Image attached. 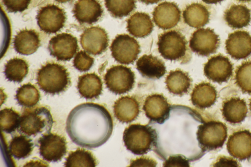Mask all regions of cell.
Masks as SVG:
<instances>
[{"label":"cell","mask_w":251,"mask_h":167,"mask_svg":"<svg viewBox=\"0 0 251 167\" xmlns=\"http://www.w3.org/2000/svg\"><path fill=\"white\" fill-rule=\"evenodd\" d=\"M113 130L111 115L102 105L80 104L68 115L66 131L72 141L88 148L98 147L109 138Z\"/></svg>","instance_id":"6da1fadb"},{"label":"cell","mask_w":251,"mask_h":167,"mask_svg":"<svg viewBox=\"0 0 251 167\" xmlns=\"http://www.w3.org/2000/svg\"><path fill=\"white\" fill-rule=\"evenodd\" d=\"M36 80L41 90L51 95L65 91L70 83L67 70L55 63H48L43 66L37 72Z\"/></svg>","instance_id":"7a4b0ae2"},{"label":"cell","mask_w":251,"mask_h":167,"mask_svg":"<svg viewBox=\"0 0 251 167\" xmlns=\"http://www.w3.org/2000/svg\"><path fill=\"white\" fill-rule=\"evenodd\" d=\"M156 138L155 129L149 125H129L126 128L123 134V141L127 149L136 155L147 153L154 146Z\"/></svg>","instance_id":"3957f363"},{"label":"cell","mask_w":251,"mask_h":167,"mask_svg":"<svg viewBox=\"0 0 251 167\" xmlns=\"http://www.w3.org/2000/svg\"><path fill=\"white\" fill-rule=\"evenodd\" d=\"M53 123L52 115L46 107L26 108L20 117L18 130L28 136L49 133Z\"/></svg>","instance_id":"277c9868"},{"label":"cell","mask_w":251,"mask_h":167,"mask_svg":"<svg viewBox=\"0 0 251 167\" xmlns=\"http://www.w3.org/2000/svg\"><path fill=\"white\" fill-rule=\"evenodd\" d=\"M199 145L203 150H212L222 147L226 141L227 130L226 125L211 120L199 125L196 133Z\"/></svg>","instance_id":"5b68a950"},{"label":"cell","mask_w":251,"mask_h":167,"mask_svg":"<svg viewBox=\"0 0 251 167\" xmlns=\"http://www.w3.org/2000/svg\"><path fill=\"white\" fill-rule=\"evenodd\" d=\"M157 44L161 55L171 61L183 59L188 50L185 37L176 30H170L161 33L158 37Z\"/></svg>","instance_id":"8992f818"},{"label":"cell","mask_w":251,"mask_h":167,"mask_svg":"<svg viewBox=\"0 0 251 167\" xmlns=\"http://www.w3.org/2000/svg\"><path fill=\"white\" fill-rule=\"evenodd\" d=\"M107 88L112 93L121 95L130 91L135 83V74L130 68L123 65L113 66L104 76Z\"/></svg>","instance_id":"52a82bcc"},{"label":"cell","mask_w":251,"mask_h":167,"mask_svg":"<svg viewBox=\"0 0 251 167\" xmlns=\"http://www.w3.org/2000/svg\"><path fill=\"white\" fill-rule=\"evenodd\" d=\"M110 48L114 59L118 62L126 65L133 63L140 52V46L138 41L126 34L116 36Z\"/></svg>","instance_id":"ba28073f"},{"label":"cell","mask_w":251,"mask_h":167,"mask_svg":"<svg viewBox=\"0 0 251 167\" xmlns=\"http://www.w3.org/2000/svg\"><path fill=\"white\" fill-rule=\"evenodd\" d=\"M36 19L40 29L50 34L59 31L64 26L66 17L63 9L54 4H48L39 10Z\"/></svg>","instance_id":"9c48e42d"},{"label":"cell","mask_w":251,"mask_h":167,"mask_svg":"<svg viewBox=\"0 0 251 167\" xmlns=\"http://www.w3.org/2000/svg\"><path fill=\"white\" fill-rule=\"evenodd\" d=\"M219 36L210 28L195 31L189 41V47L196 54L206 56L216 52L219 46Z\"/></svg>","instance_id":"30bf717a"},{"label":"cell","mask_w":251,"mask_h":167,"mask_svg":"<svg viewBox=\"0 0 251 167\" xmlns=\"http://www.w3.org/2000/svg\"><path fill=\"white\" fill-rule=\"evenodd\" d=\"M38 143L40 155L48 162L60 161L67 152L65 138L56 134H45L38 139Z\"/></svg>","instance_id":"8fae6325"},{"label":"cell","mask_w":251,"mask_h":167,"mask_svg":"<svg viewBox=\"0 0 251 167\" xmlns=\"http://www.w3.org/2000/svg\"><path fill=\"white\" fill-rule=\"evenodd\" d=\"M48 48L50 55L58 60L69 61L78 49L77 40L70 33L58 34L50 39Z\"/></svg>","instance_id":"7c38bea8"},{"label":"cell","mask_w":251,"mask_h":167,"mask_svg":"<svg viewBox=\"0 0 251 167\" xmlns=\"http://www.w3.org/2000/svg\"><path fill=\"white\" fill-rule=\"evenodd\" d=\"M80 44L87 53L96 55L103 52L108 46L107 32L100 26H92L84 30L80 36Z\"/></svg>","instance_id":"4fadbf2b"},{"label":"cell","mask_w":251,"mask_h":167,"mask_svg":"<svg viewBox=\"0 0 251 167\" xmlns=\"http://www.w3.org/2000/svg\"><path fill=\"white\" fill-rule=\"evenodd\" d=\"M233 66L229 59L221 54L211 57L204 64L206 77L218 83L227 82L232 75Z\"/></svg>","instance_id":"5bb4252c"},{"label":"cell","mask_w":251,"mask_h":167,"mask_svg":"<svg viewBox=\"0 0 251 167\" xmlns=\"http://www.w3.org/2000/svg\"><path fill=\"white\" fill-rule=\"evenodd\" d=\"M153 21L159 28L167 30L175 27L181 18V11L174 2L164 1L159 4L152 12Z\"/></svg>","instance_id":"9a60e30c"},{"label":"cell","mask_w":251,"mask_h":167,"mask_svg":"<svg viewBox=\"0 0 251 167\" xmlns=\"http://www.w3.org/2000/svg\"><path fill=\"white\" fill-rule=\"evenodd\" d=\"M143 109L151 121L162 124L170 117L171 106L162 95L155 94L146 98Z\"/></svg>","instance_id":"2e32d148"},{"label":"cell","mask_w":251,"mask_h":167,"mask_svg":"<svg viewBox=\"0 0 251 167\" xmlns=\"http://www.w3.org/2000/svg\"><path fill=\"white\" fill-rule=\"evenodd\" d=\"M226 49L235 59L246 58L251 54V35L241 30L229 34L226 41Z\"/></svg>","instance_id":"e0dca14e"},{"label":"cell","mask_w":251,"mask_h":167,"mask_svg":"<svg viewBox=\"0 0 251 167\" xmlns=\"http://www.w3.org/2000/svg\"><path fill=\"white\" fill-rule=\"evenodd\" d=\"M227 150L232 157L242 161L251 157V132L242 130L231 135L226 144Z\"/></svg>","instance_id":"ac0fdd59"},{"label":"cell","mask_w":251,"mask_h":167,"mask_svg":"<svg viewBox=\"0 0 251 167\" xmlns=\"http://www.w3.org/2000/svg\"><path fill=\"white\" fill-rule=\"evenodd\" d=\"M73 12L79 23L92 24L100 19L103 10L97 0H77L74 5Z\"/></svg>","instance_id":"d6986e66"},{"label":"cell","mask_w":251,"mask_h":167,"mask_svg":"<svg viewBox=\"0 0 251 167\" xmlns=\"http://www.w3.org/2000/svg\"><path fill=\"white\" fill-rule=\"evenodd\" d=\"M136 69L144 77L150 79H159L166 72L164 62L152 54H144L136 63Z\"/></svg>","instance_id":"ffe728a7"},{"label":"cell","mask_w":251,"mask_h":167,"mask_svg":"<svg viewBox=\"0 0 251 167\" xmlns=\"http://www.w3.org/2000/svg\"><path fill=\"white\" fill-rule=\"evenodd\" d=\"M113 111L115 117L122 122L133 121L139 113V104L132 96H125L117 99L114 103Z\"/></svg>","instance_id":"44dd1931"},{"label":"cell","mask_w":251,"mask_h":167,"mask_svg":"<svg viewBox=\"0 0 251 167\" xmlns=\"http://www.w3.org/2000/svg\"><path fill=\"white\" fill-rule=\"evenodd\" d=\"M40 44L39 34L32 29L20 30L15 36L13 41L15 50L23 55L33 54L37 50Z\"/></svg>","instance_id":"7402d4cb"},{"label":"cell","mask_w":251,"mask_h":167,"mask_svg":"<svg viewBox=\"0 0 251 167\" xmlns=\"http://www.w3.org/2000/svg\"><path fill=\"white\" fill-rule=\"evenodd\" d=\"M154 25L149 15L137 12L127 21L126 28L130 34L136 38H144L152 32Z\"/></svg>","instance_id":"603a6c76"},{"label":"cell","mask_w":251,"mask_h":167,"mask_svg":"<svg viewBox=\"0 0 251 167\" xmlns=\"http://www.w3.org/2000/svg\"><path fill=\"white\" fill-rule=\"evenodd\" d=\"M217 91L210 83L201 82L195 86L191 95L192 104L200 109L213 105L217 98Z\"/></svg>","instance_id":"cb8c5ba5"},{"label":"cell","mask_w":251,"mask_h":167,"mask_svg":"<svg viewBox=\"0 0 251 167\" xmlns=\"http://www.w3.org/2000/svg\"><path fill=\"white\" fill-rule=\"evenodd\" d=\"M222 112L227 121L231 123L241 122L247 116L248 108L246 102L239 97H231L224 102Z\"/></svg>","instance_id":"d4e9b609"},{"label":"cell","mask_w":251,"mask_h":167,"mask_svg":"<svg viewBox=\"0 0 251 167\" xmlns=\"http://www.w3.org/2000/svg\"><path fill=\"white\" fill-rule=\"evenodd\" d=\"M182 16L184 22L188 25L200 28L209 22L210 13L203 4L193 3L185 8Z\"/></svg>","instance_id":"484cf974"},{"label":"cell","mask_w":251,"mask_h":167,"mask_svg":"<svg viewBox=\"0 0 251 167\" xmlns=\"http://www.w3.org/2000/svg\"><path fill=\"white\" fill-rule=\"evenodd\" d=\"M77 89L80 95L86 99L97 98L102 90L100 78L95 73H86L78 77Z\"/></svg>","instance_id":"4316f807"},{"label":"cell","mask_w":251,"mask_h":167,"mask_svg":"<svg viewBox=\"0 0 251 167\" xmlns=\"http://www.w3.org/2000/svg\"><path fill=\"white\" fill-rule=\"evenodd\" d=\"M165 83L170 93L181 96L188 92L191 79L187 72L176 70L170 72L166 78Z\"/></svg>","instance_id":"83f0119b"},{"label":"cell","mask_w":251,"mask_h":167,"mask_svg":"<svg viewBox=\"0 0 251 167\" xmlns=\"http://www.w3.org/2000/svg\"><path fill=\"white\" fill-rule=\"evenodd\" d=\"M224 18L230 27L242 28L248 25L251 22V10L244 5L234 4L225 11Z\"/></svg>","instance_id":"f1b7e54d"},{"label":"cell","mask_w":251,"mask_h":167,"mask_svg":"<svg viewBox=\"0 0 251 167\" xmlns=\"http://www.w3.org/2000/svg\"><path fill=\"white\" fill-rule=\"evenodd\" d=\"M28 64L25 60L14 58L10 59L5 64L4 73L8 80L20 82L28 73Z\"/></svg>","instance_id":"f546056e"},{"label":"cell","mask_w":251,"mask_h":167,"mask_svg":"<svg viewBox=\"0 0 251 167\" xmlns=\"http://www.w3.org/2000/svg\"><path fill=\"white\" fill-rule=\"evenodd\" d=\"M32 140L24 135L14 137L10 141L8 150L11 155L20 159L29 156L33 149Z\"/></svg>","instance_id":"4dcf8cb0"},{"label":"cell","mask_w":251,"mask_h":167,"mask_svg":"<svg viewBox=\"0 0 251 167\" xmlns=\"http://www.w3.org/2000/svg\"><path fill=\"white\" fill-rule=\"evenodd\" d=\"M64 165L66 167H94L97 166V162L91 152L84 149L77 148L70 153Z\"/></svg>","instance_id":"1f68e13d"},{"label":"cell","mask_w":251,"mask_h":167,"mask_svg":"<svg viewBox=\"0 0 251 167\" xmlns=\"http://www.w3.org/2000/svg\"><path fill=\"white\" fill-rule=\"evenodd\" d=\"M40 95L38 89L30 83L23 85L16 91V98L22 106L31 107L39 101Z\"/></svg>","instance_id":"d6a6232c"},{"label":"cell","mask_w":251,"mask_h":167,"mask_svg":"<svg viewBox=\"0 0 251 167\" xmlns=\"http://www.w3.org/2000/svg\"><path fill=\"white\" fill-rule=\"evenodd\" d=\"M104 1L108 11L117 18L127 16L136 7L135 0H104Z\"/></svg>","instance_id":"836d02e7"},{"label":"cell","mask_w":251,"mask_h":167,"mask_svg":"<svg viewBox=\"0 0 251 167\" xmlns=\"http://www.w3.org/2000/svg\"><path fill=\"white\" fill-rule=\"evenodd\" d=\"M19 113L12 108H5L0 112V124L2 131L10 133L18 128L20 124Z\"/></svg>","instance_id":"e575fe53"},{"label":"cell","mask_w":251,"mask_h":167,"mask_svg":"<svg viewBox=\"0 0 251 167\" xmlns=\"http://www.w3.org/2000/svg\"><path fill=\"white\" fill-rule=\"evenodd\" d=\"M235 79L243 93L251 94V60L244 62L237 68Z\"/></svg>","instance_id":"d590c367"},{"label":"cell","mask_w":251,"mask_h":167,"mask_svg":"<svg viewBox=\"0 0 251 167\" xmlns=\"http://www.w3.org/2000/svg\"><path fill=\"white\" fill-rule=\"evenodd\" d=\"M94 60L86 51L80 50L75 55L73 60L74 66L80 72L88 71L94 64Z\"/></svg>","instance_id":"8d00e7d4"},{"label":"cell","mask_w":251,"mask_h":167,"mask_svg":"<svg viewBox=\"0 0 251 167\" xmlns=\"http://www.w3.org/2000/svg\"><path fill=\"white\" fill-rule=\"evenodd\" d=\"M31 0H2L7 10L10 12H21L26 10Z\"/></svg>","instance_id":"74e56055"},{"label":"cell","mask_w":251,"mask_h":167,"mask_svg":"<svg viewBox=\"0 0 251 167\" xmlns=\"http://www.w3.org/2000/svg\"><path fill=\"white\" fill-rule=\"evenodd\" d=\"M189 161L185 156L177 154L169 157L164 162L163 166L165 167H189Z\"/></svg>","instance_id":"f35d334b"},{"label":"cell","mask_w":251,"mask_h":167,"mask_svg":"<svg viewBox=\"0 0 251 167\" xmlns=\"http://www.w3.org/2000/svg\"><path fill=\"white\" fill-rule=\"evenodd\" d=\"M157 163L154 159L147 156L137 158L131 161L129 167H155Z\"/></svg>","instance_id":"ab89813d"},{"label":"cell","mask_w":251,"mask_h":167,"mask_svg":"<svg viewBox=\"0 0 251 167\" xmlns=\"http://www.w3.org/2000/svg\"><path fill=\"white\" fill-rule=\"evenodd\" d=\"M213 166L218 167H235L239 166L236 160L231 157L225 156H219L217 159L216 162L213 164Z\"/></svg>","instance_id":"60d3db41"},{"label":"cell","mask_w":251,"mask_h":167,"mask_svg":"<svg viewBox=\"0 0 251 167\" xmlns=\"http://www.w3.org/2000/svg\"><path fill=\"white\" fill-rule=\"evenodd\" d=\"M143 3L146 4H154L162 0H140Z\"/></svg>","instance_id":"b9f144b4"},{"label":"cell","mask_w":251,"mask_h":167,"mask_svg":"<svg viewBox=\"0 0 251 167\" xmlns=\"http://www.w3.org/2000/svg\"><path fill=\"white\" fill-rule=\"evenodd\" d=\"M204 2L207 4H216L224 0H202Z\"/></svg>","instance_id":"7bdbcfd3"},{"label":"cell","mask_w":251,"mask_h":167,"mask_svg":"<svg viewBox=\"0 0 251 167\" xmlns=\"http://www.w3.org/2000/svg\"><path fill=\"white\" fill-rule=\"evenodd\" d=\"M55 1L60 3H65L70 1L71 0H55Z\"/></svg>","instance_id":"ee69618b"},{"label":"cell","mask_w":251,"mask_h":167,"mask_svg":"<svg viewBox=\"0 0 251 167\" xmlns=\"http://www.w3.org/2000/svg\"><path fill=\"white\" fill-rule=\"evenodd\" d=\"M238 1H242V2H250V1H251V0H237Z\"/></svg>","instance_id":"f6af8a7d"},{"label":"cell","mask_w":251,"mask_h":167,"mask_svg":"<svg viewBox=\"0 0 251 167\" xmlns=\"http://www.w3.org/2000/svg\"><path fill=\"white\" fill-rule=\"evenodd\" d=\"M250 109L251 112V99L250 100Z\"/></svg>","instance_id":"bcb514c9"}]
</instances>
